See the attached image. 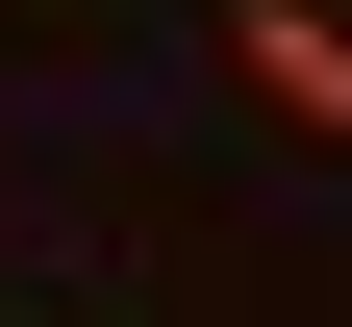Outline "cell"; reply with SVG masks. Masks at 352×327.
Wrapping results in <instances>:
<instances>
[{
  "label": "cell",
  "mask_w": 352,
  "mask_h": 327,
  "mask_svg": "<svg viewBox=\"0 0 352 327\" xmlns=\"http://www.w3.org/2000/svg\"><path fill=\"white\" fill-rule=\"evenodd\" d=\"M227 101L302 126V151H352V0H227Z\"/></svg>",
  "instance_id": "obj_1"
}]
</instances>
